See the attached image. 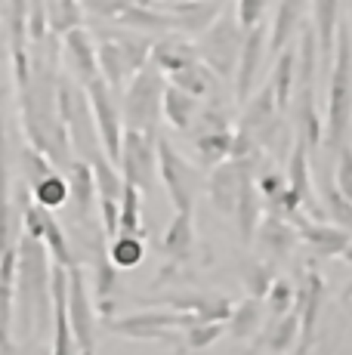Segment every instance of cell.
I'll list each match as a JSON object with an SVG mask.
<instances>
[{
    "instance_id": "27",
    "label": "cell",
    "mask_w": 352,
    "mask_h": 355,
    "mask_svg": "<svg viewBox=\"0 0 352 355\" xmlns=\"http://www.w3.org/2000/svg\"><path fill=\"white\" fill-rule=\"evenodd\" d=\"M201 112V99L192 96V93L179 90V87L167 84L164 87V102H161V118L167 121L173 130H179V133H188L195 124V118H198Z\"/></svg>"
},
{
    "instance_id": "15",
    "label": "cell",
    "mask_w": 352,
    "mask_h": 355,
    "mask_svg": "<svg viewBox=\"0 0 352 355\" xmlns=\"http://www.w3.org/2000/svg\"><path fill=\"white\" fill-rule=\"evenodd\" d=\"M297 235L300 241L313 250L315 257H340L349 248L352 232L337 226V223H324V220H313V216H297L294 220Z\"/></svg>"
},
{
    "instance_id": "47",
    "label": "cell",
    "mask_w": 352,
    "mask_h": 355,
    "mask_svg": "<svg viewBox=\"0 0 352 355\" xmlns=\"http://www.w3.org/2000/svg\"><path fill=\"white\" fill-rule=\"evenodd\" d=\"M263 12H266V0H235V16L245 31L263 22Z\"/></svg>"
},
{
    "instance_id": "30",
    "label": "cell",
    "mask_w": 352,
    "mask_h": 355,
    "mask_svg": "<svg viewBox=\"0 0 352 355\" xmlns=\"http://www.w3.org/2000/svg\"><path fill=\"white\" fill-rule=\"evenodd\" d=\"M235 226H238V238L245 248L254 244V235H256V226H260L263 220V198L256 192V180H247L245 186H241V195L238 201H235Z\"/></svg>"
},
{
    "instance_id": "31",
    "label": "cell",
    "mask_w": 352,
    "mask_h": 355,
    "mask_svg": "<svg viewBox=\"0 0 352 355\" xmlns=\"http://www.w3.org/2000/svg\"><path fill=\"white\" fill-rule=\"evenodd\" d=\"M232 136L235 130L226 127V130H195V155H198V164L201 167H216V164L229 161L232 155Z\"/></svg>"
},
{
    "instance_id": "39",
    "label": "cell",
    "mask_w": 352,
    "mask_h": 355,
    "mask_svg": "<svg viewBox=\"0 0 352 355\" xmlns=\"http://www.w3.org/2000/svg\"><path fill=\"white\" fill-rule=\"evenodd\" d=\"M108 259H112L118 269H137L142 259H146V241H142V235L118 232V235L108 241Z\"/></svg>"
},
{
    "instance_id": "20",
    "label": "cell",
    "mask_w": 352,
    "mask_h": 355,
    "mask_svg": "<svg viewBox=\"0 0 352 355\" xmlns=\"http://www.w3.org/2000/svg\"><path fill=\"white\" fill-rule=\"evenodd\" d=\"M6 158H10V142H6V124H3V93H0V254H3L10 244H16V220L19 207L10 204V167H6Z\"/></svg>"
},
{
    "instance_id": "1",
    "label": "cell",
    "mask_w": 352,
    "mask_h": 355,
    "mask_svg": "<svg viewBox=\"0 0 352 355\" xmlns=\"http://www.w3.org/2000/svg\"><path fill=\"white\" fill-rule=\"evenodd\" d=\"M53 331V263L46 244L31 232L16 238V284H12V334L44 337Z\"/></svg>"
},
{
    "instance_id": "22",
    "label": "cell",
    "mask_w": 352,
    "mask_h": 355,
    "mask_svg": "<svg viewBox=\"0 0 352 355\" xmlns=\"http://www.w3.org/2000/svg\"><path fill=\"white\" fill-rule=\"evenodd\" d=\"M99 34V44H96V62H99V74L112 90H121L127 80L137 74V68L130 65L127 53L121 50V44L105 31H96Z\"/></svg>"
},
{
    "instance_id": "49",
    "label": "cell",
    "mask_w": 352,
    "mask_h": 355,
    "mask_svg": "<svg viewBox=\"0 0 352 355\" xmlns=\"http://www.w3.org/2000/svg\"><path fill=\"white\" fill-rule=\"evenodd\" d=\"M340 257H343V259H346V263L352 266V241H349V248H346V250H343V254H340Z\"/></svg>"
},
{
    "instance_id": "14",
    "label": "cell",
    "mask_w": 352,
    "mask_h": 355,
    "mask_svg": "<svg viewBox=\"0 0 352 355\" xmlns=\"http://www.w3.org/2000/svg\"><path fill=\"white\" fill-rule=\"evenodd\" d=\"M269 50V28L254 25V28L245 31V44H241V53H238V65H235V102L245 105L247 96L256 90V74H260V65H263V56Z\"/></svg>"
},
{
    "instance_id": "10",
    "label": "cell",
    "mask_w": 352,
    "mask_h": 355,
    "mask_svg": "<svg viewBox=\"0 0 352 355\" xmlns=\"http://www.w3.org/2000/svg\"><path fill=\"white\" fill-rule=\"evenodd\" d=\"M65 312L74 334L78 352H96V306L87 291V278L80 266L69 269V288H65Z\"/></svg>"
},
{
    "instance_id": "26",
    "label": "cell",
    "mask_w": 352,
    "mask_h": 355,
    "mask_svg": "<svg viewBox=\"0 0 352 355\" xmlns=\"http://www.w3.org/2000/svg\"><path fill=\"white\" fill-rule=\"evenodd\" d=\"M279 114L281 112H279V105H275V93H272V87H269V80H266V87H260V90H254L247 96L245 112H241L238 127L235 130H245V133H250L256 139V133H260L263 127L272 124Z\"/></svg>"
},
{
    "instance_id": "3",
    "label": "cell",
    "mask_w": 352,
    "mask_h": 355,
    "mask_svg": "<svg viewBox=\"0 0 352 355\" xmlns=\"http://www.w3.org/2000/svg\"><path fill=\"white\" fill-rule=\"evenodd\" d=\"M164 87L167 78L155 62H146L127 80L124 90V105H121V121L130 130H148L158 133L161 121V102H164Z\"/></svg>"
},
{
    "instance_id": "24",
    "label": "cell",
    "mask_w": 352,
    "mask_h": 355,
    "mask_svg": "<svg viewBox=\"0 0 352 355\" xmlns=\"http://www.w3.org/2000/svg\"><path fill=\"white\" fill-rule=\"evenodd\" d=\"M198 46L195 44H188L182 34H164L161 40H155L152 44V56H148V62H155L164 71V78L167 74H173V71H179V68H186V65H195L198 62Z\"/></svg>"
},
{
    "instance_id": "8",
    "label": "cell",
    "mask_w": 352,
    "mask_h": 355,
    "mask_svg": "<svg viewBox=\"0 0 352 355\" xmlns=\"http://www.w3.org/2000/svg\"><path fill=\"white\" fill-rule=\"evenodd\" d=\"M158 176L164 182L170 204L176 210L195 207V198H198V170L182 158L170 146V139H164V136H158Z\"/></svg>"
},
{
    "instance_id": "45",
    "label": "cell",
    "mask_w": 352,
    "mask_h": 355,
    "mask_svg": "<svg viewBox=\"0 0 352 355\" xmlns=\"http://www.w3.org/2000/svg\"><path fill=\"white\" fill-rule=\"evenodd\" d=\"M256 192H260L263 204H272L275 214H279L284 192H288V176H279V173H272V170H266V173L256 180Z\"/></svg>"
},
{
    "instance_id": "18",
    "label": "cell",
    "mask_w": 352,
    "mask_h": 355,
    "mask_svg": "<svg viewBox=\"0 0 352 355\" xmlns=\"http://www.w3.org/2000/svg\"><path fill=\"white\" fill-rule=\"evenodd\" d=\"M62 59L69 65L71 78L80 87L90 84L93 78H99V62H96V44H93V34L78 25L62 34Z\"/></svg>"
},
{
    "instance_id": "38",
    "label": "cell",
    "mask_w": 352,
    "mask_h": 355,
    "mask_svg": "<svg viewBox=\"0 0 352 355\" xmlns=\"http://www.w3.org/2000/svg\"><path fill=\"white\" fill-rule=\"evenodd\" d=\"M90 167H93V180H96L99 198H114V201H121V192H124V176H121L118 164L108 158L105 152H96L90 158Z\"/></svg>"
},
{
    "instance_id": "43",
    "label": "cell",
    "mask_w": 352,
    "mask_h": 355,
    "mask_svg": "<svg viewBox=\"0 0 352 355\" xmlns=\"http://www.w3.org/2000/svg\"><path fill=\"white\" fill-rule=\"evenodd\" d=\"M229 334V324L226 322H204V324H192L182 331V343H186L188 352H204L211 349L220 337Z\"/></svg>"
},
{
    "instance_id": "35",
    "label": "cell",
    "mask_w": 352,
    "mask_h": 355,
    "mask_svg": "<svg viewBox=\"0 0 352 355\" xmlns=\"http://www.w3.org/2000/svg\"><path fill=\"white\" fill-rule=\"evenodd\" d=\"M297 84L303 87H315V71L322 65L318 59V37H315V28L313 25H300V46H297Z\"/></svg>"
},
{
    "instance_id": "23",
    "label": "cell",
    "mask_w": 352,
    "mask_h": 355,
    "mask_svg": "<svg viewBox=\"0 0 352 355\" xmlns=\"http://www.w3.org/2000/svg\"><path fill=\"white\" fill-rule=\"evenodd\" d=\"M254 340L263 352H294L300 343V318L294 309L284 315H269V322H263Z\"/></svg>"
},
{
    "instance_id": "29",
    "label": "cell",
    "mask_w": 352,
    "mask_h": 355,
    "mask_svg": "<svg viewBox=\"0 0 352 355\" xmlns=\"http://www.w3.org/2000/svg\"><path fill=\"white\" fill-rule=\"evenodd\" d=\"M313 28L318 37V59L331 71V53L337 40V22H340V0H313Z\"/></svg>"
},
{
    "instance_id": "52",
    "label": "cell",
    "mask_w": 352,
    "mask_h": 355,
    "mask_svg": "<svg viewBox=\"0 0 352 355\" xmlns=\"http://www.w3.org/2000/svg\"><path fill=\"white\" fill-rule=\"evenodd\" d=\"M80 355H96V352H80Z\"/></svg>"
},
{
    "instance_id": "17",
    "label": "cell",
    "mask_w": 352,
    "mask_h": 355,
    "mask_svg": "<svg viewBox=\"0 0 352 355\" xmlns=\"http://www.w3.org/2000/svg\"><path fill=\"white\" fill-rule=\"evenodd\" d=\"M300 235H297V226L281 214H263L260 226H256V235H254V244L266 259L272 263H281L284 257H290V250L297 248Z\"/></svg>"
},
{
    "instance_id": "25",
    "label": "cell",
    "mask_w": 352,
    "mask_h": 355,
    "mask_svg": "<svg viewBox=\"0 0 352 355\" xmlns=\"http://www.w3.org/2000/svg\"><path fill=\"white\" fill-rule=\"evenodd\" d=\"M294 130L297 139L306 142V148H318L324 139V121L315 105V87H303L297 93V108H294Z\"/></svg>"
},
{
    "instance_id": "34",
    "label": "cell",
    "mask_w": 352,
    "mask_h": 355,
    "mask_svg": "<svg viewBox=\"0 0 352 355\" xmlns=\"http://www.w3.org/2000/svg\"><path fill=\"white\" fill-rule=\"evenodd\" d=\"M173 309L188 312V315L198 318V324L204 322H229V312H232V303L226 297H173L167 300Z\"/></svg>"
},
{
    "instance_id": "55",
    "label": "cell",
    "mask_w": 352,
    "mask_h": 355,
    "mask_svg": "<svg viewBox=\"0 0 352 355\" xmlns=\"http://www.w3.org/2000/svg\"><path fill=\"white\" fill-rule=\"evenodd\" d=\"M328 355H331V352H328Z\"/></svg>"
},
{
    "instance_id": "44",
    "label": "cell",
    "mask_w": 352,
    "mask_h": 355,
    "mask_svg": "<svg viewBox=\"0 0 352 355\" xmlns=\"http://www.w3.org/2000/svg\"><path fill=\"white\" fill-rule=\"evenodd\" d=\"M294 297H297V284L290 282V278H284V275H275V282L269 284L263 303H266L269 315H284V312L294 309Z\"/></svg>"
},
{
    "instance_id": "13",
    "label": "cell",
    "mask_w": 352,
    "mask_h": 355,
    "mask_svg": "<svg viewBox=\"0 0 352 355\" xmlns=\"http://www.w3.org/2000/svg\"><path fill=\"white\" fill-rule=\"evenodd\" d=\"M16 207H19V214H22V220H25V232H31V235L40 238V241L46 244L53 263L65 266V269H74L78 259H74L71 244H69V238H65L62 226H59V220L53 216V210H46V207H40V204L28 201V189L22 192V204H16Z\"/></svg>"
},
{
    "instance_id": "16",
    "label": "cell",
    "mask_w": 352,
    "mask_h": 355,
    "mask_svg": "<svg viewBox=\"0 0 352 355\" xmlns=\"http://www.w3.org/2000/svg\"><path fill=\"white\" fill-rule=\"evenodd\" d=\"M161 254H164V272L161 275H170V272L182 269V266L192 259L195 254V220L192 210H176L170 226H167L164 238H161Z\"/></svg>"
},
{
    "instance_id": "48",
    "label": "cell",
    "mask_w": 352,
    "mask_h": 355,
    "mask_svg": "<svg viewBox=\"0 0 352 355\" xmlns=\"http://www.w3.org/2000/svg\"><path fill=\"white\" fill-rule=\"evenodd\" d=\"M99 216H103V235L112 241L118 235V220H121V201L114 198H99Z\"/></svg>"
},
{
    "instance_id": "54",
    "label": "cell",
    "mask_w": 352,
    "mask_h": 355,
    "mask_svg": "<svg viewBox=\"0 0 352 355\" xmlns=\"http://www.w3.org/2000/svg\"><path fill=\"white\" fill-rule=\"evenodd\" d=\"M46 355H50V352H46Z\"/></svg>"
},
{
    "instance_id": "7",
    "label": "cell",
    "mask_w": 352,
    "mask_h": 355,
    "mask_svg": "<svg viewBox=\"0 0 352 355\" xmlns=\"http://www.w3.org/2000/svg\"><path fill=\"white\" fill-rule=\"evenodd\" d=\"M118 170L127 182H133V186L139 189V192H148L155 182V173H158V133L124 127Z\"/></svg>"
},
{
    "instance_id": "6",
    "label": "cell",
    "mask_w": 352,
    "mask_h": 355,
    "mask_svg": "<svg viewBox=\"0 0 352 355\" xmlns=\"http://www.w3.org/2000/svg\"><path fill=\"white\" fill-rule=\"evenodd\" d=\"M198 324V318L179 312L173 306L167 309H142L130 312V315H118V318H105V331L114 337H127V340H161V343H176L182 337L186 327Z\"/></svg>"
},
{
    "instance_id": "9",
    "label": "cell",
    "mask_w": 352,
    "mask_h": 355,
    "mask_svg": "<svg viewBox=\"0 0 352 355\" xmlns=\"http://www.w3.org/2000/svg\"><path fill=\"white\" fill-rule=\"evenodd\" d=\"M324 300H328V284H324L322 272L315 266L303 269V278L297 284V297H294V312L300 318V343H297L294 355H306L309 346L315 343V331H318V318H322Z\"/></svg>"
},
{
    "instance_id": "51",
    "label": "cell",
    "mask_w": 352,
    "mask_h": 355,
    "mask_svg": "<svg viewBox=\"0 0 352 355\" xmlns=\"http://www.w3.org/2000/svg\"><path fill=\"white\" fill-rule=\"evenodd\" d=\"M266 355H294V352H266Z\"/></svg>"
},
{
    "instance_id": "46",
    "label": "cell",
    "mask_w": 352,
    "mask_h": 355,
    "mask_svg": "<svg viewBox=\"0 0 352 355\" xmlns=\"http://www.w3.org/2000/svg\"><path fill=\"white\" fill-rule=\"evenodd\" d=\"M334 186L352 201V146L343 142L337 148V170H334Z\"/></svg>"
},
{
    "instance_id": "12",
    "label": "cell",
    "mask_w": 352,
    "mask_h": 355,
    "mask_svg": "<svg viewBox=\"0 0 352 355\" xmlns=\"http://www.w3.org/2000/svg\"><path fill=\"white\" fill-rule=\"evenodd\" d=\"M256 167H260V158H229L222 164L211 167V176H207V198L222 216H232L235 201L241 195V186L247 180H256Z\"/></svg>"
},
{
    "instance_id": "33",
    "label": "cell",
    "mask_w": 352,
    "mask_h": 355,
    "mask_svg": "<svg viewBox=\"0 0 352 355\" xmlns=\"http://www.w3.org/2000/svg\"><path fill=\"white\" fill-rule=\"evenodd\" d=\"M269 87H272V93H275V105H279V112L284 114V108L294 99V87H297V53L294 50L284 46L279 53V59H275V65H272V74H269Z\"/></svg>"
},
{
    "instance_id": "50",
    "label": "cell",
    "mask_w": 352,
    "mask_h": 355,
    "mask_svg": "<svg viewBox=\"0 0 352 355\" xmlns=\"http://www.w3.org/2000/svg\"><path fill=\"white\" fill-rule=\"evenodd\" d=\"M3 10H6V0H0V16H3Z\"/></svg>"
},
{
    "instance_id": "2",
    "label": "cell",
    "mask_w": 352,
    "mask_h": 355,
    "mask_svg": "<svg viewBox=\"0 0 352 355\" xmlns=\"http://www.w3.org/2000/svg\"><path fill=\"white\" fill-rule=\"evenodd\" d=\"M352 127V28L337 22L334 65L328 71V108H324V142L340 148Z\"/></svg>"
},
{
    "instance_id": "11",
    "label": "cell",
    "mask_w": 352,
    "mask_h": 355,
    "mask_svg": "<svg viewBox=\"0 0 352 355\" xmlns=\"http://www.w3.org/2000/svg\"><path fill=\"white\" fill-rule=\"evenodd\" d=\"M87 90V99H90V112H93V121H96V133H99V142H103L105 155L118 164L121 158V139H124V121H121V108L112 96V87L99 78H93L90 84H84Z\"/></svg>"
},
{
    "instance_id": "36",
    "label": "cell",
    "mask_w": 352,
    "mask_h": 355,
    "mask_svg": "<svg viewBox=\"0 0 352 355\" xmlns=\"http://www.w3.org/2000/svg\"><path fill=\"white\" fill-rule=\"evenodd\" d=\"M28 195L35 204H40V207L59 210L69 204V180H65L62 173H56V170H50V173L40 176L35 186L28 189Z\"/></svg>"
},
{
    "instance_id": "28",
    "label": "cell",
    "mask_w": 352,
    "mask_h": 355,
    "mask_svg": "<svg viewBox=\"0 0 352 355\" xmlns=\"http://www.w3.org/2000/svg\"><path fill=\"white\" fill-rule=\"evenodd\" d=\"M303 16H306V0H281L279 3L272 28H269V53L272 56H279L284 46L290 44V37L300 31Z\"/></svg>"
},
{
    "instance_id": "37",
    "label": "cell",
    "mask_w": 352,
    "mask_h": 355,
    "mask_svg": "<svg viewBox=\"0 0 352 355\" xmlns=\"http://www.w3.org/2000/svg\"><path fill=\"white\" fill-rule=\"evenodd\" d=\"M213 80H220L216 74L207 68L204 62H195V65H186V68H179V71H173V74H167V84H173V87H179V90H186V93H192V96H207V93L213 90Z\"/></svg>"
},
{
    "instance_id": "19",
    "label": "cell",
    "mask_w": 352,
    "mask_h": 355,
    "mask_svg": "<svg viewBox=\"0 0 352 355\" xmlns=\"http://www.w3.org/2000/svg\"><path fill=\"white\" fill-rule=\"evenodd\" d=\"M226 0H164V10L173 19V31L201 34L222 12Z\"/></svg>"
},
{
    "instance_id": "21",
    "label": "cell",
    "mask_w": 352,
    "mask_h": 355,
    "mask_svg": "<svg viewBox=\"0 0 352 355\" xmlns=\"http://www.w3.org/2000/svg\"><path fill=\"white\" fill-rule=\"evenodd\" d=\"M65 180H69V201L74 204V214L80 223L90 220L93 204H96V180H93V167L84 158H71V164L65 167Z\"/></svg>"
},
{
    "instance_id": "40",
    "label": "cell",
    "mask_w": 352,
    "mask_h": 355,
    "mask_svg": "<svg viewBox=\"0 0 352 355\" xmlns=\"http://www.w3.org/2000/svg\"><path fill=\"white\" fill-rule=\"evenodd\" d=\"M322 204H324V207H322L324 210V220H331V223H337V226H343V229L352 232V201L331 180L322 182Z\"/></svg>"
},
{
    "instance_id": "53",
    "label": "cell",
    "mask_w": 352,
    "mask_h": 355,
    "mask_svg": "<svg viewBox=\"0 0 352 355\" xmlns=\"http://www.w3.org/2000/svg\"><path fill=\"white\" fill-rule=\"evenodd\" d=\"M155 3H164V0H155Z\"/></svg>"
},
{
    "instance_id": "4",
    "label": "cell",
    "mask_w": 352,
    "mask_h": 355,
    "mask_svg": "<svg viewBox=\"0 0 352 355\" xmlns=\"http://www.w3.org/2000/svg\"><path fill=\"white\" fill-rule=\"evenodd\" d=\"M245 44V28L238 25L235 6H222V12L198 34V56L220 80H232L235 65H238V53Z\"/></svg>"
},
{
    "instance_id": "32",
    "label": "cell",
    "mask_w": 352,
    "mask_h": 355,
    "mask_svg": "<svg viewBox=\"0 0 352 355\" xmlns=\"http://www.w3.org/2000/svg\"><path fill=\"white\" fill-rule=\"evenodd\" d=\"M266 303L260 297H245L232 312H229V334L235 340H254L260 334L263 322H266Z\"/></svg>"
},
{
    "instance_id": "5",
    "label": "cell",
    "mask_w": 352,
    "mask_h": 355,
    "mask_svg": "<svg viewBox=\"0 0 352 355\" xmlns=\"http://www.w3.org/2000/svg\"><path fill=\"white\" fill-rule=\"evenodd\" d=\"M59 114H62V124L69 130L71 148L78 158L90 161L96 152H105L103 142H99L96 133V121H93L90 112V99H87V90L78 84L74 78H59Z\"/></svg>"
},
{
    "instance_id": "42",
    "label": "cell",
    "mask_w": 352,
    "mask_h": 355,
    "mask_svg": "<svg viewBox=\"0 0 352 355\" xmlns=\"http://www.w3.org/2000/svg\"><path fill=\"white\" fill-rule=\"evenodd\" d=\"M275 275H279V269H275L272 259L266 257H256L250 259V263L245 266V288H247V297H266L269 284L275 282Z\"/></svg>"
},
{
    "instance_id": "41",
    "label": "cell",
    "mask_w": 352,
    "mask_h": 355,
    "mask_svg": "<svg viewBox=\"0 0 352 355\" xmlns=\"http://www.w3.org/2000/svg\"><path fill=\"white\" fill-rule=\"evenodd\" d=\"M118 232L127 235H142V192L133 182L124 180V192H121V220Z\"/></svg>"
}]
</instances>
